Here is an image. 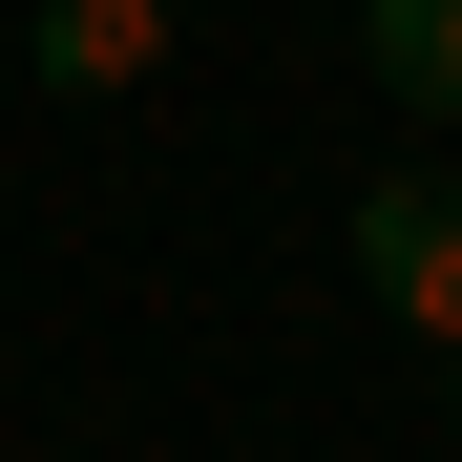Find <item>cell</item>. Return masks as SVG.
<instances>
[{
    "label": "cell",
    "instance_id": "obj_3",
    "mask_svg": "<svg viewBox=\"0 0 462 462\" xmlns=\"http://www.w3.org/2000/svg\"><path fill=\"white\" fill-rule=\"evenodd\" d=\"M357 63H378V106L462 126V0H357Z\"/></svg>",
    "mask_w": 462,
    "mask_h": 462
},
{
    "label": "cell",
    "instance_id": "obj_2",
    "mask_svg": "<svg viewBox=\"0 0 462 462\" xmlns=\"http://www.w3.org/2000/svg\"><path fill=\"white\" fill-rule=\"evenodd\" d=\"M22 63H42L63 106H106V85H147V63H169V0H42Z\"/></svg>",
    "mask_w": 462,
    "mask_h": 462
},
{
    "label": "cell",
    "instance_id": "obj_1",
    "mask_svg": "<svg viewBox=\"0 0 462 462\" xmlns=\"http://www.w3.org/2000/svg\"><path fill=\"white\" fill-rule=\"evenodd\" d=\"M337 253H357V294H378L420 357H462V169H378Z\"/></svg>",
    "mask_w": 462,
    "mask_h": 462
},
{
    "label": "cell",
    "instance_id": "obj_4",
    "mask_svg": "<svg viewBox=\"0 0 462 462\" xmlns=\"http://www.w3.org/2000/svg\"><path fill=\"white\" fill-rule=\"evenodd\" d=\"M441 441H462V378H441Z\"/></svg>",
    "mask_w": 462,
    "mask_h": 462
}]
</instances>
